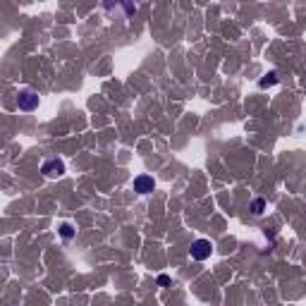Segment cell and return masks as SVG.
Masks as SVG:
<instances>
[{
	"label": "cell",
	"instance_id": "obj_4",
	"mask_svg": "<svg viewBox=\"0 0 306 306\" xmlns=\"http://www.w3.org/2000/svg\"><path fill=\"white\" fill-rule=\"evenodd\" d=\"M156 189V182H153V177H149V175H139L136 180H134V191H139V194H151Z\"/></svg>",
	"mask_w": 306,
	"mask_h": 306
},
{
	"label": "cell",
	"instance_id": "obj_5",
	"mask_svg": "<svg viewBox=\"0 0 306 306\" xmlns=\"http://www.w3.org/2000/svg\"><path fill=\"white\" fill-rule=\"evenodd\" d=\"M275 84H277V72H268L266 77H263V79H261V81H259V87H261V89L275 87Z\"/></svg>",
	"mask_w": 306,
	"mask_h": 306
},
{
	"label": "cell",
	"instance_id": "obj_7",
	"mask_svg": "<svg viewBox=\"0 0 306 306\" xmlns=\"http://www.w3.org/2000/svg\"><path fill=\"white\" fill-rule=\"evenodd\" d=\"M60 235H63V239H72V235H74V230H72L70 222H63V225H60Z\"/></svg>",
	"mask_w": 306,
	"mask_h": 306
},
{
	"label": "cell",
	"instance_id": "obj_1",
	"mask_svg": "<svg viewBox=\"0 0 306 306\" xmlns=\"http://www.w3.org/2000/svg\"><path fill=\"white\" fill-rule=\"evenodd\" d=\"M17 108L24 110V113H32V110L39 108V94L32 91V89H22L17 94Z\"/></svg>",
	"mask_w": 306,
	"mask_h": 306
},
{
	"label": "cell",
	"instance_id": "obj_6",
	"mask_svg": "<svg viewBox=\"0 0 306 306\" xmlns=\"http://www.w3.org/2000/svg\"><path fill=\"white\" fill-rule=\"evenodd\" d=\"M263 208H266V201H263V199H254V201H252V213H254V215H261Z\"/></svg>",
	"mask_w": 306,
	"mask_h": 306
},
{
	"label": "cell",
	"instance_id": "obj_3",
	"mask_svg": "<svg viewBox=\"0 0 306 306\" xmlns=\"http://www.w3.org/2000/svg\"><path fill=\"white\" fill-rule=\"evenodd\" d=\"M41 173L46 175V177H63L65 175V163L60 158H50L46 163L41 165Z\"/></svg>",
	"mask_w": 306,
	"mask_h": 306
},
{
	"label": "cell",
	"instance_id": "obj_2",
	"mask_svg": "<svg viewBox=\"0 0 306 306\" xmlns=\"http://www.w3.org/2000/svg\"><path fill=\"white\" fill-rule=\"evenodd\" d=\"M211 252H213V244L208 239H197V242H191V249H189L194 261H206L211 256Z\"/></svg>",
	"mask_w": 306,
	"mask_h": 306
},
{
	"label": "cell",
	"instance_id": "obj_8",
	"mask_svg": "<svg viewBox=\"0 0 306 306\" xmlns=\"http://www.w3.org/2000/svg\"><path fill=\"white\" fill-rule=\"evenodd\" d=\"M168 283H170V277H168V275H160V277H158V285H163V287H165Z\"/></svg>",
	"mask_w": 306,
	"mask_h": 306
}]
</instances>
